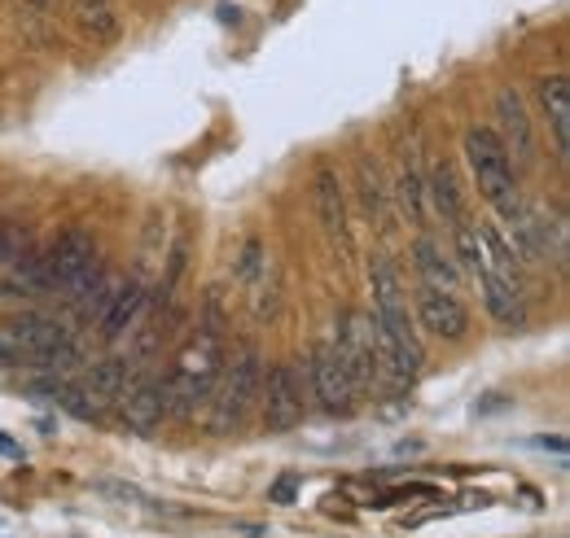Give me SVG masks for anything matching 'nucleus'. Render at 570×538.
Here are the masks:
<instances>
[{"label":"nucleus","instance_id":"ddd939ff","mask_svg":"<svg viewBox=\"0 0 570 538\" xmlns=\"http://www.w3.org/2000/svg\"><path fill=\"white\" fill-rule=\"evenodd\" d=\"M497 119H500V145L509 153L513 167H531L535 162V136H531V119H527V106L513 88H500L497 92Z\"/></svg>","mask_w":570,"mask_h":538},{"label":"nucleus","instance_id":"6e6552de","mask_svg":"<svg viewBox=\"0 0 570 538\" xmlns=\"http://www.w3.org/2000/svg\"><path fill=\"white\" fill-rule=\"evenodd\" d=\"M334 350H338V359H343V368H347L356 390H368L377 381V325H373V316L352 311L347 329L334 341Z\"/></svg>","mask_w":570,"mask_h":538},{"label":"nucleus","instance_id":"a878e982","mask_svg":"<svg viewBox=\"0 0 570 538\" xmlns=\"http://www.w3.org/2000/svg\"><path fill=\"white\" fill-rule=\"evenodd\" d=\"M0 456H18V447H13L9 438H0Z\"/></svg>","mask_w":570,"mask_h":538},{"label":"nucleus","instance_id":"f03ea898","mask_svg":"<svg viewBox=\"0 0 570 538\" xmlns=\"http://www.w3.org/2000/svg\"><path fill=\"white\" fill-rule=\"evenodd\" d=\"M465 162L474 171V185L483 193V202L497 210L500 219H518L527 206H522V193H518V176H513V162L500 145L497 128H470L465 132Z\"/></svg>","mask_w":570,"mask_h":538},{"label":"nucleus","instance_id":"5701e85b","mask_svg":"<svg viewBox=\"0 0 570 538\" xmlns=\"http://www.w3.org/2000/svg\"><path fill=\"white\" fill-rule=\"evenodd\" d=\"M27 255V237L13 223H0V263H13Z\"/></svg>","mask_w":570,"mask_h":538},{"label":"nucleus","instance_id":"20e7f679","mask_svg":"<svg viewBox=\"0 0 570 538\" xmlns=\"http://www.w3.org/2000/svg\"><path fill=\"white\" fill-rule=\"evenodd\" d=\"M215 404H212V434H237L242 420L250 416V407L259 399V386H264V368H259V350L255 346H242L228 368L219 372L215 381Z\"/></svg>","mask_w":570,"mask_h":538},{"label":"nucleus","instance_id":"f257e3e1","mask_svg":"<svg viewBox=\"0 0 570 538\" xmlns=\"http://www.w3.org/2000/svg\"><path fill=\"white\" fill-rule=\"evenodd\" d=\"M368 285H373V325L377 333L386 337L391 355H395V386H409L422 363H426V350H422V337H417V325L409 316V302H404V285H400V271L391 259H373L368 263Z\"/></svg>","mask_w":570,"mask_h":538},{"label":"nucleus","instance_id":"412c9836","mask_svg":"<svg viewBox=\"0 0 570 538\" xmlns=\"http://www.w3.org/2000/svg\"><path fill=\"white\" fill-rule=\"evenodd\" d=\"M395 193H400V206H404L409 223H417V228H422V223H426V180L417 176V167H413V162L400 171V189H395Z\"/></svg>","mask_w":570,"mask_h":538},{"label":"nucleus","instance_id":"dca6fc26","mask_svg":"<svg viewBox=\"0 0 570 538\" xmlns=\"http://www.w3.org/2000/svg\"><path fill=\"white\" fill-rule=\"evenodd\" d=\"M479 280V289H483V302H488V311H492V320H500V325H522V285H509V280H500V276H492V271H479L474 276Z\"/></svg>","mask_w":570,"mask_h":538},{"label":"nucleus","instance_id":"1a4fd4ad","mask_svg":"<svg viewBox=\"0 0 570 538\" xmlns=\"http://www.w3.org/2000/svg\"><path fill=\"white\" fill-rule=\"evenodd\" d=\"M259 399H264V429L268 434H285V429H294L303 420V386H298L294 363H277L264 377Z\"/></svg>","mask_w":570,"mask_h":538},{"label":"nucleus","instance_id":"393cba45","mask_svg":"<svg viewBox=\"0 0 570 538\" xmlns=\"http://www.w3.org/2000/svg\"><path fill=\"white\" fill-rule=\"evenodd\" d=\"M294 495H298V477H282V481L268 490V499H273V504H289Z\"/></svg>","mask_w":570,"mask_h":538},{"label":"nucleus","instance_id":"4be33fe9","mask_svg":"<svg viewBox=\"0 0 570 538\" xmlns=\"http://www.w3.org/2000/svg\"><path fill=\"white\" fill-rule=\"evenodd\" d=\"M360 193H364V210L373 215V223L377 228H391V210H386V193H382V176H377V167L364 158L360 162Z\"/></svg>","mask_w":570,"mask_h":538},{"label":"nucleus","instance_id":"0eeeda50","mask_svg":"<svg viewBox=\"0 0 570 538\" xmlns=\"http://www.w3.org/2000/svg\"><path fill=\"white\" fill-rule=\"evenodd\" d=\"M97 263V241L92 232L83 228H67L58 232V241L40 255V280H45V293H62L71 289L83 271Z\"/></svg>","mask_w":570,"mask_h":538},{"label":"nucleus","instance_id":"f8f14e48","mask_svg":"<svg viewBox=\"0 0 570 538\" xmlns=\"http://www.w3.org/2000/svg\"><path fill=\"white\" fill-rule=\"evenodd\" d=\"M417 325L430 329L434 337H443V341H461L470 333V311H465V302L456 293L422 285L417 289Z\"/></svg>","mask_w":570,"mask_h":538},{"label":"nucleus","instance_id":"2eb2a0df","mask_svg":"<svg viewBox=\"0 0 570 538\" xmlns=\"http://www.w3.org/2000/svg\"><path fill=\"white\" fill-rule=\"evenodd\" d=\"M540 106H544V119H549V128H553L558 153L567 158V149H570V83H567V74H544V79H540Z\"/></svg>","mask_w":570,"mask_h":538},{"label":"nucleus","instance_id":"39448f33","mask_svg":"<svg viewBox=\"0 0 570 538\" xmlns=\"http://www.w3.org/2000/svg\"><path fill=\"white\" fill-rule=\"evenodd\" d=\"M128 390V359L110 355V359H97L79 381H67L58 390V404L71 411L75 420H101L110 407H119Z\"/></svg>","mask_w":570,"mask_h":538},{"label":"nucleus","instance_id":"bb28decb","mask_svg":"<svg viewBox=\"0 0 570 538\" xmlns=\"http://www.w3.org/2000/svg\"><path fill=\"white\" fill-rule=\"evenodd\" d=\"M36 4H45V0H36Z\"/></svg>","mask_w":570,"mask_h":538},{"label":"nucleus","instance_id":"9b49d317","mask_svg":"<svg viewBox=\"0 0 570 538\" xmlns=\"http://www.w3.org/2000/svg\"><path fill=\"white\" fill-rule=\"evenodd\" d=\"M167 416H171L167 411V381H154V377L128 381V390L119 399V420L128 434H154Z\"/></svg>","mask_w":570,"mask_h":538},{"label":"nucleus","instance_id":"f3484780","mask_svg":"<svg viewBox=\"0 0 570 538\" xmlns=\"http://www.w3.org/2000/svg\"><path fill=\"white\" fill-rule=\"evenodd\" d=\"M141 307H145V285L141 280H128V285L110 298V307H106V316H101V337H106V341H119V337L137 325Z\"/></svg>","mask_w":570,"mask_h":538},{"label":"nucleus","instance_id":"4468645a","mask_svg":"<svg viewBox=\"0 0 570 538\" xmlns=\"http://www.w3.org/2000/svg\"><path fill=\"white\" fill-rule=\"evenodd\" d=\"M316 215L325 223V232L338 241V250H352V228H347V206H343V185L338 176L325 167L316 171Z\"/></svg>","mask_w":570,"mask_h":538},{"label":"nucleus","instance_id":"7ed1b4c3","mask_svg":"<svg viewBox=\"0 0 570 538\" xmlns=\"http://www.w3.org/2000/svg\"><path fill=\"white\" fill-rule=\"evenodd\" d=\"M219 372H224V346H219V333L207 329L180 350L176 372L167 377V411L171 416H194L212 399Z\"/></svg>","mask_w":570,"mask_h":538},{"label":"nucleus","instance_id":"b1692460","mask_svg":"<svg viewBox=\"0 0 570 538\" xmlns=\"http://www.w3.org/2000/svg\"><path fill=\"white\" fill-rule=\"evenodd\" d=\"M97 490H101V495H110V499H124V504H145L141 490H132V486H119V481H101Z\"/></svg>","mask_w":570,"mask_h":538},{"label":"nucleus","instance_id":"9d476101","mask_svg":"<svg viewBox=\"0 0 570 538\" xmlns=\"http://www.w3.org/2000/svg\"><path fill=\"white\" fill-rule=\"evenodd\" d=\"M312 386H316V399L330 416H352L356 411L360 390L352 386V377H347V368H343V359L330 341H321L312 350Z\"/></svg>","mask_w":570,"mask_h":538},{"label":"nucleus","instance_id":"a211bd4d","mask_svg":"<svg viewBox=\"0 0 570 538\" xmlns=\"http://www.w3.org/2000/svg\"><path fill=\"white\" fill-rule=\"evenodd\" d=\"M75 27L92 44H115L119 40V13L110 0H75Z\"/></svg>","mask_w":570,"mask_h":538},{"label":"nucleus","instance_id":"423d86ee","mask_svg":"<svg viewBox=\"0 0 570 538\" xmlns=\"http://www.w3.org/2000/svg\"><path fill=\"white\" fill-rule=\"evenodd\" d=\"M67 325L53 316H18L0 325V363L9 368H31L40 355H49L53 346L67 341Z\"/></svg>","mask_w":570,"mask_h":538},{"label":"nucleus","instance_id":"6ab92c4d","mask_svg":"<svg viewBox=\"0 0 570 538\" xmlns=\"http://www.w3.org/2000/svg\"><path fill=\"white\" fill-rule=\"evenodd\" d=\"M413 259H417V271H422V285H430V289H448V293H456V285H461V271H456V263L430 241V237H422L417 246H413Z\"/></svg>","mask_w":570,"mask_h":538},{"label":"nucleus","instance_id":"aec40b11","mask_svg":"<svg viewBox=\"0 0 570 538\" xmlns=\"http://www.w3.org/2000/svg\"><path fill=\"white\" fill-rule=\"evenodd\" d=\"M426 193H430V202H434V210H439L448 223H461V185H456V176H452L448 162H439V167L430 171Z\"/></svg>","mask_w":570,"mask_h":538}]
</instances>
